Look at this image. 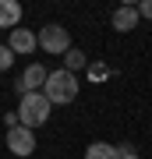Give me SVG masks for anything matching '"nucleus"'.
<instances>
[{
  "label": "nucleus",
  "instance_id": "1",
  "mask_svg": "<svg viewBox=\"0 0 152 159\" xmlns=\"http://www.w3.org/2000/svg\"><path fill=\"white\" fill-rule=\"evenodd\" d=\"M78 78H74L71 71H50V78H46V85H43V96L50 99V106H57V102H60V106H67V102H74L78 99Z\"/></svg>",
  "mask_w": 152,
  "mask_h": 159
},
{
  "label": "nucleus",
  "instance_id": "2",
  "mask_svg": "<svg viewBox=\"0 0 152 159\" xmlns=\"http://www.w3.org/2000/svg\"><path fill=\"white\" fill-rule=\"evenodd\" d=\"M50 99L43 96V92H28V96H21V102H18V124L28 127V131H35V127H43L46 120H50Z\"/></svg>",
  "mask_w": 152,
  "mask_h": 159
},
{
  "label": "nucleus",
  "instance_id": "3",
  "mask_svg": "<svg viewBox=\"0 0 152 159\" xmlns=\"http://www.w3.org/2000/svg\"><path fill=\"white\" fill-rule=\"evenodd\" d=\"M35 43H39V50H46V53H53V57H64V53L71 50V35H67V29L64 25H43L39 29V35H35Z\"/></svg>",
  "mask_w": 152,
  "mask_h": 159
},
{
  "label": "nucleus",
  "instance_id": "4",
  "mask_svg": "<svg viewBox=\"0 0 152 159\" xmlns=\"http://www.w3.org/2000/svg\"><path fill=\"white\" fill-rule=\"evenodd\" d=\"M7 148H11V156H32L35 152V131H28V127H11L7 131Z\"/></svg>",
  "mask_w": 152,
  "mask_h": 159
},
{
  "label": "nucleus",
  "instance_id": "5",
  "mask_svg": "<svg viewBox=\"0 0 152 159\" xmlns=\"http://www.w3.org/2000/svg\"><path fill=\"white\" fill-rule=\"evenodd\" d=\"M46 78H50V71L43 67V64H28V67L21 71V78H18V92L21 96H28V92H43V85H46Z\"/></svg>",
  "mask_w": 152,
  "mask_h": 159
},
{
  "label": "nucleus",
  "instance_id": "6",
  "mask_svg": "<svg viewBox=\"0 0 152 159\" xmlns=\"http://www.w3.org/2000/svg\"><path fill=\"white\" fill-rule=\"evenodd\" d=\"M7 35H11V39H7L4 46H7V50L14 53V57H18V53L25 57V53H32L35 46H39V43H35V32H28V29H11Z\"/></svg>",
  "mask_w": 152,
  "mask_h": 159
},
{
  "label": "nucleus",
  "instance_id": "7",
  "mask_svg": "<svg viewBox=\"0 0 152 159\" xmlns=\"http://www.w3.org/2000/svg\"><path fill=\"white\" fill-rule=\"evenodd\" d=\"M138 7L135 4H124V7H117V11H113V29L117 32H131V29H138Z\"/></svg>",
  "mask_w": 152,
  "mask_h": 159
},
{
  "label": "nucleus",
  "instance_id": "8",
  "mask_svg": "<svg viewBox=\"0 0 152 159\" xmlns=\"http://www.w3.org/2000/svg\"><path fill=\"white\" fill-rule=\"evenodd\" d=\"M18 21H21V4L18 0H0V29H18Z\"/></svg>",
  "mask_w": 152,
  "mask_h": 159
},
{
  "label": "nucleus",
  "instance_id": "9",
  "mask_svg": "<svg viewBox=\"0 0 152 159\" xmlns=\"http://www.w3.org/2000/svg\"><path fill=\"white\" fill-rule=\"evenodd\" d=\"M85 159H117V145L110 142H92L85 148Z\"/></svg>",
  "mask_w": 152,
  "mask_h": 159
},
{
  "label": "nucleus",
  "instance_id": "10",
  "mask_svg": "<svg viewBox=\"0 0 152 159\" xmlns=\"http://www.w3.org/2000/svg\"><path fill=\"white\" fill-rule=\"evenodd\" d=\"M85 64H89V57H85L81 50H74V46L64 53V71H71V74H74V71H81Z\"/></svg>",
  "mask_w": 152,
  "mask_h": 159
},
{
  "label": "nucleus",
  "instance_id": "11",
  "mask_svg": "<svg viewBox=\"0 0 152 159\" xmlns=\"http://www.w3.org/2000/svg\"><path fill=\"white\" fill-rule=\"evenodd\" d=\"M11 64H14V53L0 43V71H11Z\"/></svg>",
  "mask_w": 152,
  "mask_h": 159
},
{
  "label": "nucleus",
  "instance_id": "12",
  "mask_svg": "<svg viewBox=\"0 0 152 159\" xmlns=\"http://www.w3.org/2000/svg\"><path fill=\"white\" fill-rule=\"evenodd\" d=\"M124 156H138L131 142H120V145H117V159H124Z\"/></svg>",
  "mask_w": 152,
  "mask_h": 159
},
{
  "label": "nucleus",
  "instance_id": "13",
  "mask_svg": "<svg viewBox=\"0 0 152 159\" xmlns=\"http://www.w3.org/2000/svg\"><path fill=\"white\" fill-rule=\"evenodd\" d=\"M138 18H149V21H152V0H141V4H138Z\"/></svg>",
  "mask_w": 152,
  "mask_h": 159
},
{
  "label": "nucleus",
  "instance_id": "14",
  "mask_svg": "<svg viewBox=\"0 0 152 159\" xmlns=\"http://www.w3.org/2000/svg\"><path fill=\"white\" fill-rule=\"evenodd\" d=\"M103 74H106V67H99V64H92V67H89V78H92V81L103 78Z\"/></svg>",
  "mask_w": 152,
  "mask_h": 159
},
{
  "label": "nucleus",
  "instance_id": "15",
  "mask_svg": "<svg viewBox=\"0 0 152 159\" xmlns=\"http://www.w3.org/2000/svg\"><path fill=\"white\" fill-rule=\"evenodd\" d=\"M124 159H138V156H124Z\"/></svg>",
  "mask_w": 152,
  "mask_h": 159
}]
</instances>
